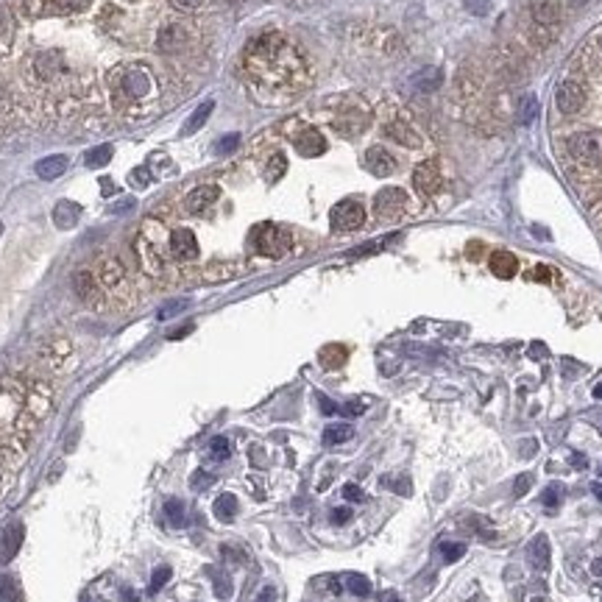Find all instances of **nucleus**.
<instances>
[{"mask_svg": "<svg viewBox=\"0 0 602 602\" xmlns=\"http://www.w3.org/2000/svg\"><path fill=\"white\" fill-rule=\"evenodd\" d=\"M51 387L37 379L9 376L0 382V444L26 438L51 413Z\"/></svg>", "mask_w": 602, "mask_h": 602, "instance_id": "nucleus-1", "label": "nucleus"}, {"mask_svg": "<svg viewBox=\"0 0 602 602\" xmlns=\"http://www.w3.org/2000/svg\"><path fill=\"white\" fill-rule=\"evenodd\" d=\"M246 70L279 87L301 73V59L293 53V48L279 34H265V37H257L246 48Z\"/></svg>", "mask_w": 602, "mask_h": 602, "instance_id": "nucleus-2", "label": "nucleus"}, {"mask_svg": "<svg viewBox=\"0 0 602 602\" xmlns=\"http://www.w3.org/2000/svg\"><path fill=\"white\" fill-rule=\"evenodd\" d=\"M109 90L115 106L128 115H145L159 95L156 78L142 65H120L109 73Z\"/></svg>", "mask_w": 602, "mask_h": 602, "instance_id": "nucleus-3", "label": "nucleus"}, {"mask_svg": "<svg viewBox=\"0 0 602 602\" xmlns=\"http://www.w3.org/2000/svg\"><path fill=\"white\" fill-rule=\"evenodd\" d=\"M95 279L103 287L106 296L112 299H126L131 293V282H128V271L117 257H101L98 268H95Z\"/></svg>", "mask_w": 602, "mask_h": 602, "instance_id": "nucleus-4", "label": "nucleus"}, {"mask_svg": "<svg viewBox=\"0 0 602 602\" xmlns=\"http://www.w3.org/2000/svg\"><path fill=\"white\" fill-rule=\"evenodd\" d=\"M251 246L257 249V254L279 260V257H285L290 251V235L276 224H260L251 232Z\"/></svg>", "mask_w": 602, "mask_h": 602, "instance_id": "nucleus-5", "label": "nucleus"}, {"mask_svg": "<svg viewBox=\"0 0 602 602\" xmlns=\"http://www.w3.org/2000/svg\"><path fill=\"white\" fill-rule=\"evenodd\" d=\"M569 151L574 159L585 165H599L602 167V128L594 131H577L569 137Z\"/></svg>", "mask_w": 602, "mask_h": 602, "instance_id": "nucleus-6", "label": "nucleus"}, {"mask_svg": "<svg viewBox=\"0 0 602 602\" xmlns=\"http://www.w3.org/2000/svg\"><path fill=\"white\" fill-rule=\"evenodd\" d=\"M329 221H332V229H335V232H357V229L365 224V210H362L360 201L346 198V201H340V204L332 207Z\"/></svg>", "mask_w": 602, "mask_h": 602, "instance_id": "nucleus-7", "label": "nucleus"}, {"mask_svg": "<svg viewBox=\"0 0 602 602\" xmlns=\"http://www.w3.org/2000/svg\"><path fill=\"white\" fill-rule=\"evenodd\" d=\"M73 290H76V296H78L84 304H90V307H95V310H103L106 293H103V287L98 285V279H95L92 271L78 268V271L73 274Z\"/></svg>", "mask_w": 602, "mask_h": 602, "instance_id": "nucleus-8", "label": "nucleus"}, {"mask_svg": "<svg viewBox=\"0 0 602 602\" xmlns=\"http://www.w3.org/2000/svg\"><path fill=\"white\" fill-rule=\"evenodd\" d=\"M134 257H137L142 274H148V276H162L165 274V260H162L156 243L148 235H140L134 240Z\"/></svg>", "mask_w": 602, "mask_h": 602, "instance_id": "nucleus-9", "label": "nucleus"}, {"mask_svg": "<svg viewBox=\"0 0 602 602\" xmlns=\"http://www.w3.org/2000/svg\"><path fill=\"white\" fill-rule=\"evenodd\" d=\"M405 204H408L405 190L387 187V190L376 192V198H374V212H376L382 221H393V218H399L401 212H405Z\"/></svg>", "mask_w": 602, "mask_h": 602, "instance_id": "nucleus-10", "label": "nucleus"}, {"mask_svg": "<svg viewBox=\"0 0 602 602\" xmlns=\"http://www.w3.org/2000/svg\"><path fill=\"white\" fill-rule=\"evenodd\" d=\"M555 103L563 115H577L585 106V90L577 81H563L555 90Z\"/></svg>", "mask_w": 602, "mask_h": 602, "instance_id": "nucleus-11", "label": "nucleus"}, {"mask_svg": "<svg viewBox=\"0 0 602 602\" xmlns=\"http://www.w3.org/2000/svg\"><path fill=\"white\" fill-rule=\"evenodd\" d=\"M218 198H221V190H218L215 184H201V187H195L192 192H187L184 210H187L190 215H201V212H207Z\"/></svg>", "mask_w": 602, "mask_h": 602, "instance_id": "nucleus-12", "label": "nucleus"}, {"mask_svg": "<svg viewBox=\"0 0 602 602\" xmlns=\"http://www.w3.org/2000/svg\"><path fill=\"white\" fill-rule=\"evenodd\" d=\"M170 243V254L178 260V262H190V260H195L198 257V240H195V235L190 232V229H176L170 237H167Z\"/></svg>", "mask_w": 602, "mask_h": 602, "instance_id": "nucleus-13", "label": "nucleus"}, {"mask_svg": "<svg viewBox=\"0 0 602 602\" xmlns=\"http://www.w3.org/2000/svg\"><path fill=\"white\" fill-rule=\"evenodd\" d=\"M23 535H26V527L23 524H9L3 533H0V566H6L17 558L20 546H23Z\"/></svg>", "mask_w": 602, "mask_h": 602, "instance_id": "nucleus-14", "label": "nucleus"}, {"mask_svg": "<svg viewBox=\"0 0 602 602\" xmlns=\"http://www.w3.org/2000/svg\"><path fill=\"white\" fill-rule=\"evenodd\" d=\"M413 184L421 195H435L441 190V173H438L435 162H421L413 173Z\"/></svg>", "mask_w": 602, "mask_h": 602, "instance_id": "nucleus-15", "label": "nucleus"}, {"mask_svg": "<svg viewBox=\"0 0 602 602\" xmlns=\"http://www.w3.org/2000/svg\"><path fill=\"white\" fill-rule=\"evenodd\" d=\"M187 42H190V34H187V28L178 26V23L165 26V28L159 31V40H156L159 51H165V53H176V51H181Z\"/></svg>", "mask_w": 602, "mask_h": 602, "instance_id": "nucleus-16", "label": "nucleus"}, {"mask_svg": "<svg viewBox=\"0 0 602 602\" xmlns=\"http://www.w3.org/2000/svg\"><path fill=\"white\" fill-rule=\"evenodd\" d=\"M296 151L301 156H321L326 151V140L318 128H304L299 137H296Z\"/></svg>", "mask_w": 602, "mask_h": 602, "instance_id": "nucleus-17", "label": "nucleus"}, {"mask_svg": "<svg viewBox=\"0 0 602 602\" xmlns=\"http://www.w3.org/2000/svg\"><path fill=\"white\" fill-rule=\"evenodd\" d=\"M365 167L374 173V176H390L396 170V159L385 151V148H368L365 151Z\"/></svg>", "mask_w": 602, "mask_h": 602, "instance_id": "nucleus-18", "label": "nucleus"}, {"mask_svg": "<svg viewBox=\"0 0 602 602\" xmlns=\"http://www.w3.org/2000/svg\"><path fill=\"white\" fill-rule=\"evenodd\" d=\"M78 218H81V207L73 204V201H59L56 210H53V224L59 229H73L78 224Z\"/></svg>", "mask_w": 602, "mask_h": 602, "instance_id": "nucleus-19", "label": "nucleus"}, {"mask_svg": "<svg viewBox=\"0 0 602 602\" xmlns=\"http://www.w3.org/2000/svg\"><path fill=\"white\" fill-rule=\"evenodd\" d=\"M533 17L541 26H555L560 20V0H535V3H533Z\"/></svg>", "mask_w": 602, "mask_h": 602, "instance_id": "nucleus-20", "label": "nucleus"}, {"mask_svg": "<svg viewBox=\"0 0 602 602\" xmlns=\"http://www.w3.org/2000/svg\"><path fill=\"white\" fill-rule=\"evenodd\" d=\"M491 271H494V276H499V279H510V276H516V271H519V260H516L510 251H494V254H491Z\"/></svg>", "mask_w": 602, "mask_h": 602, "instance_id": "nucleus-21", "label": "nucleus"}, {"mask_svg": "<svg viewBox=\"0 0 602 602\" xmlns=\"http://www.w3.org/2000/svg\"><path fill=\"white\" fill-rule=\"evenodd\" d=\"M65 170H67V156H48L42 162H37V176L45 178V181L59 178Z\"/></svg>", "mask_w": 602, "mask_h": 602, "instance_id": "nucleus-22", "label": "nucleus"}, {"mask_svg": "<svg viewBox=\"0 0 602 602\" xmlns=\"http://www.w3.org/2000/svg\"><path fill=\"white\" fill-rule=\"evenodd\" d=\"M441 84H444V76H441L438 67H424V70H419V73L413 76V87L421 90V92H433V90H438Z\"/></svg>", "mask_w": 602, "mask_h": 602, "instance_id": "nucleus-23", "label": "nucleus"}, {"mask_svg": "<svg viewBox=\"0 0 602 602\" xmlns=\"http://www.w3.org/2000/svg\"><path fill=\"white\" fill-rule=\"evenodd\" d=\"M92 3V0H42V12L51 15H70V12H81Z\"/></svg>", "mask_w": 602, "mask_h": 602, "instance_id": "nucleus-24", "label": "nucleus"}, {"mask_svg": "<svg viewBox=\"0 0 602 602\" xmlns=\"http://www.w3.org/2000/svg\"><path fill=\"white\" fill-rule=\"evenodd\" d=\"M387 137H393L396 142H401V145H408V148H419L421 145V140H419V134H413V128L410 126H405V123H387Z\"/></svg>", "mask_w": 602, "mask_h": 602, "instance_id": "nucleus-25", "label": "nucleus"}, {"mask_svg": "<svg viewBox=\"0 0 602 602\" xmlns=\"http://www.w3.org/2000/svg\"><path fill=\"white\" fill-rule=\"evenodd\" d=\"M212 106H215L212 101H204V103H201V106H198V109H195V112L187 117V123H184L181 134H195L201 126H204V123L210 120V115H212Z\"/></svg>", "mask_w": 602, "mask_h": 602, "instance_id": "nucleus-26", "label": "nucleus"}, {"mask_svg": "<svg viewBox=\"0 0 602 602\" xmlns=\"http://www.w3.org/2000/svg\"><path fill=\"white\" fill-rule=\"evenodd\" d=\"M212 510H215V516L221 519V521H235V516H237V496L235 494H221L218 499H215V505H212Z\"/></svg>", "mask_w": 602, "mask_h": 602, "instance_id": "nucleus-27", "label": "nucleus"}, {"mask_svg": "<svg viewBox=\"0 0 602 602\" xmlns=\"http://www.w3.org/2000/svg\"><path fill=\"white\" fill-rule=\"evenodd\" d=\"M530 560H533V566L538 571H546V566H549V541H546V535H538L530 544Z\"/></svg>", "mask_w": 602, "mask_h": 602, "instance_id": "nucleus-28", "label": "nucleus"}, {"mask_svg": "<svg viewBox=\"0 0 602 602\" xmlns=\"http://www.w3.org/2000/svg\"><path fill=\"white\" fill-rule=\"evenodd\" d=\"M0 602H23L20 583L12 574H0Z\"/></svg>", "mask_w": 602, "mask_h": 602, "instance_id": "nucleus-29", "label": "nucleus"}, {"mask_svg": "<svg viewBox=\"0 0 602 602\" xmlns=\"http://www.w3.org/2000/svg\"><path fill=\"white\" fill-rule=\"evenodd\" d=\"M42 354H45V360L48 362H53V365H59L67 354H70V343L65 340V337H56L53 343H48L45 349H42Z\"/></svg>", "mask_w": 602, "mask_h": 602, "instance_id": "nucleus-30", "label": "nucleus"}, {"mask_svg": "<svg viewBox=\"0 0 602 602\" xmlns=\"http://www.w3.org/2000/svg\"><path fill=\"white\" fill-rule=\"evenodd\" d=\"M346 357H349V351L343 346H326V349H321V365L324 368H340L346 362Z\"/></svg>", "mask_w": 602, "mask_h": 602, "instance_id": "nucleus-31", "label": "nucleus"}, {"mask_svg": "<svg viewBox=\"0 0 602 602\" xmlns=\"http://www.w3.org/2000/svg\"><path fill=\"white\" fill-rule=\"evenodd\" d=\"M351 435H354V430H351L349 424H332V427H326V430H324V444H326V446L346 444Z\"/></svg>", "mask_w": 602, "mask_h": 602, "instance_id": "nucleus-32", "label": "nucleus"}, {"mask_svg": "<svg viewBox=\"0 0 602 602\" xmlns=\"http://www.w3.org/2000/svg\"><path fill=\"white\" fill-rule=\"evenodd\" d=\"M535 115H538V98H535V95H524V98L519 101V120H521L524 126H530V123L535 120Z\"/></svg>", "mask_w": 602, "mask_h": 602, "instance_id": "nucleus-33", "label": "nucleus"}, {"mask_svg": "<svg viewBox=\"0 0 602 602\" xmlns=\"http://www.w3.org/2000/svg\"><path fill=\"white\" fill-rule=\"evenodd\" d=\"M109 159H112V145H98L84 156V165L87 167H103Z\"/></svg>", "mask_w": 602, "mask_h": 602, "instance_id": "nucleus-34", "label": "nucleus"}, {"mask_svg": "<svg viewBox=\"0 0 602 602\" xmlns=\"http://www.w3.org/2000/svg\"><path fill=\"white\" fill-rule=\"evenodd\" d=\"M165 516L173 527H184V502L181 499H167L165 502Z\"/></svg>", "mask_w": 602, "mask_h": 602, "instance_id": "nucleus-35", "label": "nucleus"}, {"mask_svg": "<svg viewBox=\"0 0 602 602\" xmlns=\"http://www.w3.org/2000/svg\"><path fill=\"white\" fill-rule=\"evenodd\" d=\"M285 170H287L285 153H274L271 162H268V181H279V178L285 176Z\"/></svg>", "mask_w": 602, "mask_h": 602, "instance_id": "nucleus-36", "label": "nucleus"}, {"mask_svg": "<svg viewBox=\"0 0 602 602\" xmlns=\"http://www.w3.org/2000/svg\"><path fill=\"white\" fill-rule=\"evenodd\" d=\"M346 585H349V591L357 594V596H368V594H371V583H368L362 574H349V577H346Z\"/></svg>", "mask_w": 602, "mask_h": 602, "instance_id": "nucleus-37", "label": "nucleus"}, {"mask_svg": "<svg viewBox=\"0 0 602 602\" xmlns=\"http://www.w3.org/2000/svg\"><path fill=\"white\" fill-rule=\"evenodd\" d=\"M210 458L212 460H226L229 458V441L221 435V438H212V444H210Z\"/></svg>", "mask_w": 602, "mask_h": 602, "instance_id": "nucleus-38", "label": "nucleus"}, {"mask_svg": "<svg viewBox=\"0 0 602 602\" xmlns=\"http://www.w3.org/2000/svg\"><path fill=\"white\" fill-rule=\"evenodd\" d=\"M170 574H173V571H170V566H159V569L153 571L151 583H148V591H151V594H156V591H159V588H162V585L170 580Z\"/></svg>", "mask_w": 602, "mask_h": 602, "instance_id": "nucleus-39", "label": "nucleus"}, {"mask_svg": "<svg viewBox=\"0 0 602 602\" xmlns=\"http://www.w3.org/2000/svg\"><path fill=\"white\" fill-rule=\"evenodd\" d=\"M441 552H444V560L446 563H455L466 555V546L463 544H441Z\"/></svg>", "mask_w": 602, "mask_h": 602, "instance_id": "nucleus-40", "label": "nucleus"}, {"mask_svg": "<svg viewBox=\"0 0 602 602\" xmlns=\"http://www.w3.org/2000/svg\"><path fill=\"white\" fill-rule=\"evenodd\" d=\"M560 485H549L546 491H544V496H541V502H544V508H549V510H555L558 508V502H560Z\"/></svg>", "mask_w": 602, "mask_h": 602, "instance_id": "nucleus-41", "label": "nucleus"}, {"mask_svg": "<svg viewBox=\"0 0 602 602\" xmlns=\"http://www.w3.org/2000/svg\"><path fill=\"white\" fill-rule=\"evenodd\" d=\"M190 483H192V488H195V491H201V488H210V485L215 483V477H212V474H207V471H195Z\"/></svg>", "mask_w": 602, "mask_h": 602, "instance_id": "nucleus-42", "label": "nucleus"}, {"mask_svg": "<svg viewBox=\"0 0 602 602\" xmlns=\"http://www.w3.org/2000/svg\"><path fill=\"white\" fill-rule=\"evenodd\" d=\"M184 307H187V301H184V299H178V301H167V304H165V307L159 310V318L165 321V318H170V315H176V312H181Z\"/></svg>", "mask_w": 602, "mask_h": 602, "instance_id": "nucleus-43", "label": "nucleus"}, {"mask_svg": "<svg viewBox=\"0 0 602 602\" xmlns=\"http://www.w3.org/2000/svg\"><path fill=\"white\" fill-rule=\"evenodd\" d=\"M530 488H533V474H521V477H516V483H513V494H516V496H524Z\"/></svg>", "mask_w": 602, "mask_h": 602, "instance_id": "nucleus-44", "label": "nucleus"}, {"mask_svg": "<svg viewBox=\"0 0 602 602\" xmlns=\"http://www.w3.org/2000/svg\"><path fill=\"white\" fill-rule=\"evenodd\" d=\"M215 594H218L221 599H229V596H232V583H229V577H226V574L215 577Z\"/></svg>", "mask_w": 602, "mask_h": 602, "instance_id": "nucleus-45", "label": "nucleus"}, {"mask_svg": "<svg viewBox=\"0 0 602 602\" xmlns=\"http://www.w3.org/2000/svg\"><path fill=\"white\" fill-rule=\"evenodd\" d=\"M466 6L471 9V15L483 17V15H488V12H491V0H466Z\"/></svg>", "mask_w": 602, "mask_h": 602, "instance_id": "nucleus-46", "label": "nucleus"}, {"mask_svg": "<svg viewBox=\"0 0 602 602\" xmlns=\"http://www.w3.org/2000/svg\"><path fill=\"white\" fill-rule=\"evenodd\" d=\"M237 145H240V137H237V134H229V137H224V140L218 142V153H232Z\"/></svg>", "mask_w": 602, "mask_h": 602, "instance_id": "nucleus-47", "label": "nucleus"}, {"mask_svg": "<svg viewBox=\"0 0 602 602\" xmlns=\"http://www.w3.org/2000/svg\"><path fill=\"white\" fill-rule=\"evenodd\" d=\"M201 3H204V0H170V6L178 12H195Z\"/></svg>", "mask_w": 602, "mask_h": 602, "instance_id": "nucleus-48", "label": "nucleus"}, {"mask_svg": "<svg viewBox=\"0 0 602 602\" xmlns=\"http://www.w3.org/2000/svg\"><path fill=\"white\" fill-rule=\"evenodd\" d=\"M343 496H346L349 502H362V499H365V496H362V488H360V485H351V483L343 485Z\"/></svg>", "mask_w": 602, "mask_h": 602, "instance_id": "nucleus-49", "label": "nucleus"}, {"mask_svg": "<svg viewBox=\"0 0 602 602\" xmlns=\"http://www.w3.org/2000/svg\"><path fill=\"white\" fill-rule=\"evenodd\" d=\"M351 519V510L349 508H337V510H332V521L335 524H346Z\"/></svg>", "mask_w": 602, "mask_h": 602, "instance_id": "nucleus-50", "label": "nucleus"}, {"mask_svg": "<svg viewBox=\"0 0 602 602\" xmlns=\"http://www.w3.org/2000/svg\"><path fill=\"white\" fill-rule=\"evenodd\" d=\"M131 178H134V184H137V187H145V184H148V176H145V170H142V167H137V170L131 173Z\"/></svg>", "mask_w": 602, "mask_h": 602, "instance_id": "nucleus-51", "label": "nucleus"}, {"mask_svg": "<svg viewBox=\"0 0 602 602\" xmlns=\"http://www.w3.org/2000/svg\"><path fill=\"white\" fill-rule=\"evenodd\" d=\"M362 410H365V408L360 405V401H349V405L343 408V413H349V416H357V413H362Z\"/></svg>", "mask_w": 602, "mask_h": 602, "instance_id": "nucleus-52", "label": "nucleus"}, {"mask_svg": "<svg viewBox=\"0 0 602 602\" xmlns=\"http://www.w3.org/2000/svg\"><path fill=\"white\" fill-rule=\"evenodd\" d=\"M6 28H9V12L0 6V34H6Z\"/></svg>", "mask_w": 602, "mask_h": 602, "instance_id": "nucleus-53", "label": "nucleus"}, {"mask_svg": "<svg viewBox=\"0 0 602 602\" xmlns=\"http://www.w3.org/2000/svg\"><path fill=\"white\" fill-rule=\"evenodd\" d=\"M318 401H321V410H324V413H335V410H337V408L332 405V401H329L326 396H318Z\"/></svg>", "mask_w": 602, "mask_h": 602, "instance_id": "nucleus-54", "label": "nucleus"}, {"mask_svg": "<svg viewBox=\"0 0 602 602\" xmlns=\"http://www.w3.org/2000/svg\"><path fill=\"white\" fill-rule=\"evenodd\" d=\"M535 279H541V282H546V279H549V268H544V265H538V268H535Z\"/></svg>", "mask_w": 602, "mask_h": 602, "instance_id": "nucleus-55", "label": "nucleus"}, {"mask_svg": "<svg viewBox=\"0 0 602 602\" xmlns=\"http://www.w3.org/2000/svg\"><path fill=\"white\" fill-rule=\"evenodd\" d=\"M224 555H226V558H235V560H243V552H237V549H232V546H224Z\"/></svg>", "mask_w": 602, "mask_h": 602, "instance_id": "nucleus-56", "label": "nucleus"}, {"mask_svg": "<svg viewBox=\"0 0 602 602\" xmlns=\"http://www.w3.org/2000/svg\"><path fill=\"white\" fill-rule=\"evenodd\" d=\"M591 571H594V574H599V577H602V558H599V560H594V563H591Z\"/></svg>", "mask_w": 602, "mask_h": 602, "instance_id": "nucleus-57", "label": "nucleus"}, {"mask_svg": "<svg viewBox=\"0 0 602 602\" xmlns=\"http://www.w3.org/2000/svg\"><path fill=\"white\" fill-rule=\"evenodd\" d=\"M591 491H594V494H596V499L602 502V483H594V485H591Z\"/></svg>", "mask_w": 602, "mask_h": 602, "instance_id": "nucleus-58", "label": "nucleus"}, {"mask_svg": "<svg viewBox=\"0 0 602 602\" xmlns=\"http://www.w3.org/2000/svg\"><path fill=\"white\" fill-rule=\"evenodd\" d=\"M583 3H588V0H569V6H574V9H580Z\"/></svg>", "mask_w": 602, "mask_h": 602, "instance_id": "nucleus-59", "label": "nucleus"}, {"mask_svg": "<svg viewBox=\"0 0 602 602\" xmlns=\"http://www.w3.org/2000/svg\"><path fill=\"white\" fill-rule=\"evenodd\" d=\"M571 460H574V466H585V458H580V455H574Z\"/></svg>", "mask_w": 602, "mask_h": 602, "instance_id": "nucleus-60", "label": "nucleus"}, {"mask_svg": "<svg viewBox=\"0 0 602 602\" xmlns=\"http://www.w3.org/2000/svg\"><path fill=\"white\" fill-rule=\"evenodd\" d=\"M594 396H596V399H602V385H596V387H594Z\"/></svg>", "mask_w": 602, "mask_h": 602, "instance_id": "nucleus-61", "label": "nucleus"}, {"mask_svg": "<svg viewBox=\"0 0 602 602\" xmlns=\"http://www.w3.org/2000/svg\"><path fill=\"white\" fill-rule=\"evenodd\" d=\"M0 232H3V224H0Z\"/></svg>", "mask_w": 602, "mask_h": 602, "instance_id": "nucleus-62", "label": "nucleus"}, {"mask_svg": "<svg viewBox=\"0 0 602 602\" xmlns=\"http://www.w3.org/2000/svg\"><path fill=\"white\" fill-rule=\"evenodd\" d=\"M599 474H602V466H599Z\"/></svg>", "mask_w": 602, "mask_h": 602, "instance_id": "nucleus-63", "label": "nucleus"}, {"mask_svg": "<svg viewBox=\"0 0 602 602\" xmlns=\"http://www.w3.org/2000/svg\"><path fill=\"white\" fill-rule=\"evenodd\" d=\"M390 602H399V599H390Z\"/></svg>", "mask_w": 602, "mask_h": 602, "instance_id": "nucleus-64", "label": "nucleus"}]
</instances>
